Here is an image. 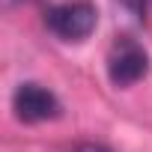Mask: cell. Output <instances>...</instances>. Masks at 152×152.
I'll list each match as a JSON object with an SVG mask.
<instances>
[{"label":"cell","instance_id":"3957f363","mask_svg":"<svg viewBox=\"0 0 152 152\" xmlns=\"http://www.w3.org/2000/svg\"><path fill=\"white\" fill-rule=\"evenodd\" d=\"M12 107H15V116L21 122H45V119L60 116L57 96L39 84H21L12 96Z\"/></svg>","mask_w":152,"mask_h":152},{"label":"cell","instance_id":"6da1fadb","mask_svg":"<svg viewBox=\"0 0 152 152\" xmlns=\"http://www.w3.org/2000/svg\"><path fill=\"white\" fill-rule=\"evenodd\" d=\"M96 21H99V15H96V9L87 0H69V3L51 6L48 15H45V27L63 42L87 39L96 30Z\"/></svg>","mask_w":152,"mask_h":152},{"label":"cell","instance_id":"7a4b0ae2","mask_svg":"<svg viewBox=\"0 0 152 152\" xmlns=\"http://www.w3.org/2000/svg\"><path fill=\"white\" fill-rule=\"evenodd\" d=\"M149 72V57L143 51V45H137L134 39L122 36L113 42L110 54H107V75L113 87H131L137 84L143 75Z\"/></svg>","mask_w":152,"mask_h":152},{"label":"cell","instance_id":"277c9868","mask_svg":"<svg viewBox=\"0 0 152 152\" xmlns=\"http://www.w3.org/2000/svg\"><path fill=\"white\" fill-rule=\"evenodd\" d=\"M72 152H113V149H107L102 143H81V146H75Z\"/></svg>","mask_w":152,"mask_h":152},{"label":"cell","instance_id":"5b68a950","mask_svg":"<svg viewBox=\"0 0 152 152\" xmlns=\"http://www.w3.org/2000/svg\"><path fill=\"white\" fill-rule=\"evenodd\" d=\"M119 3H122V6H128V9L134 12V15H140V18H143V9H146V0H119Z\"/></svg>","mask_w":152,"mask_h":152},{"label":"cell","instance_id":"8992f818","mask_svg":"<svg viewBox=\"0 0 152 152\" xmlns=\"http://www.w3.org/2000/svg\"><path fill=\"white\" fill-rule=\"evenodd\" d=\"M3 3L6 6H15V3H24V0H3Z\"/></svg>","mask_w":152,"mask_h":152}]
</instances>
